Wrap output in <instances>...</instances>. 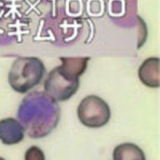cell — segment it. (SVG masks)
Segmentation results:
<instances>
[{
  "instance_id": "obj_1",
  "label": "cell",
  "mask_w": 160,
  "mask_h": 160,
  "mask_svg": "<svg viewBox=\"0 0 160 160\" xmlns=\"http://www.w3.org/2000/svg\"><path fill=\"white\" fill-rule=\"evenodd\" d=\"M61 109L56 100L43 91H32L21 100L17 118L31 138H42L58 126Z\"/></svg>"
},
{
  "instance_id": "obj_2",
  "label": "cell",
  "mask_w": 160,
  "mask_h": 160,
  "mask_svg": "<svg viewBox=\"0 0 160 160\" xmlns=\"http://www.w3.org/2000/svg\"><path fill=\"white\" fill-rule=\"evenodd\" d=\"M61 64L51 69L44 81V91L57 101L69 99L79 87V77L85 72L89 57L60 58Z\"/></svg>"
},
{
  "instance_id": "obj_3",
  "label": "cell",
  "mask_w": 160,
  "mask_h": 160,
  "mask_svg": "<svg viewBox=\"0 0 160 160\" xmlns=\"http://www.w3.org/2000/svg\"><path fill=\"white\" fill-rule=\"evenodd\" d=\"M45 72V66L39 58L34 56L19 57L10 68L8 81L14 91L23 94L40 83Z\"/></svg>"
},
{
  "instance_id": "obj_4",
  "label": "cell",
  "mask_w": 160,
  "mask_h": 160,
  "mask_svg": "<svg viewBox=\"0 0 160 160\" xmlns=\"http://www.w3.org/2000/svg\"><path fill=\"white\" fill-rule=\"evenodd\" d=\"M77 115L84 126L99 128L109 121L111 109L104 99L95 94H90L82 98L79 103Z\"/></svg>"
},
{
  "instance_id": "obj_5",
  "label": "cell",
  "mask_w": 160,
  "mask_h": 160,
  "mask_svg": "<svg viewBox=\"0 0 160 160\" xmlns=\"http://www.w3.org/2000/svg\"><path fill=\"white\" fill-rule=\"evenodd\" d=\"M24 129L19 121L13 118L0 120V140L6 145L16 144L24 138Z\"/></svg>"
},
{
  "instance_id": "obj_6",
  "label": "cell",
  "mask_w": 160,
  "mask_h": 160,
  "mask_svg": "<svg viewBox=\"0 0 160 160\" xmlns=\"http://www.w3.org/2000/svg\"><path fill=\"white\" fill-rule=\"evenodd\" d=\"M159 59L151 57L145 59L138 69V77L140 81L150 88L159 86Z\"/></svg>"
},
{
  "instance_id": "obj_7",
  "label": "cell",
  "mask_w": 160,
  "mask_h": 160,
  "mask_svg": "<svg viewBox=\"0 0 160 160\" xmlns=\"http://www.w3.org/2000/svg\"><path fill=\"white\" fill-rule=\"evenodd\" d=\"M113 160H146L145 153L137 144L125 142L117 145L112 152Z\"/></svg>"
},
{
  "instance_id": "obj_8",
  "label": "cell",
  "mask_w": 160,
  "mask_h": 160,
  "mask_svg": "<svg viewBox=\"0 0 160 160\" xmlns=\"http://www.w3.org/2000/svg\"><path fill=\"white\" fill-rule=\"evenodd\" d=\"M24 160H46L44 151L39 146L32 145L25 152Z\"/></svg>"
},
{
  "instance_id": "obj_9",
  "label": "cell",
  "mask_w": 160,
  "mask_h": 160,
  "mask_svg": "<svg viewBox=\"0 0 160 160\" xmlns=\"http://www.w3.org/2000/svg\"><path fill=\"white\" fill-rule=\"evenodd\" d=\"M0 160H5V159L3 158L2 157H1V156H0Z\"/></svg>"
}]
</instances>
